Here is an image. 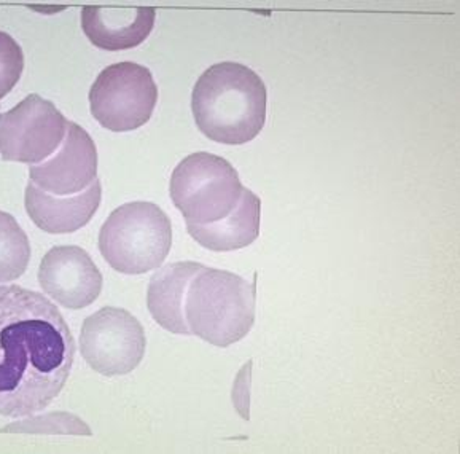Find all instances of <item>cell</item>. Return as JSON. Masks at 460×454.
I'll use <instances>...</instances> for the list:
<instances>
[{
	"instance_id": "17",
	"label": "cell",
	"mask_w": 460,
	"mask_h": 454,
	"mask_svg": "<svg viewBox=\"0 0 460 454\" xmlns=\"http://www.w3.org/2000/svg\"><path fill=\"white\" fill-rule=\"evenodd\" d=\"M24 70V53L12 35L0 31V101L13 90Z\"/></svg>"
},
{
	"instance_id": "8",
	"label": "cell",
	"mask_w": 460,
	"mask_h": 454,
	"mask_svg": "<svg viewBox=\"0 0 460 454\" xmlns=\"http://www.w3.org/2000/svg\"><path fill=\"white\" fill-rule=\"evenodd\" d=\"M67 120L51 101L29 94L8 112L0 113L2 160L37 165L61 146Z\"/></svg>"
},
{
	"instance_id": "13",
	"label": "cell",
	"mask_w": 460,
	"mask_h": 454,
	"mask_svg": "<svg viewBox=\"0 0 460 454\" xmlns=\"http://www.w3.org/2000/svg\"><path fill=\"white\" fill-rule=\"evenodd\" d=\"M204 265L198 262H175L163 266L148 282L146 307L161 327L177 335H191L183 305L191 280Z\"/></svg>"
},
{
	"instance_id": "9",
	"label": "cell",
	"mask_w": 460,
	"mask_h": 454,
	"mask_svg": "<svg viewBox=\"0 0 460 454\" xmlns=\"http://www.w3.org/2000/svg\"><path fill=\"white\" fill-rule=\"evenodd\" d=\"M31 182L47 193L70 196L88 189L98 179V148L82 126L67 121L61 147L49 158L32 165Z\"/></svg>"
},
{
	"instance_id": "7",
	"label": "cell",
	"mask_w": 460,
	"mask_h": 454,
	"mask_svg": "<svg viewBox=\"0 0 460 454\" xmlns=\"http://www.w3.org/2000/svg\"><path fill=\"white\" fill-rule=\"evenodd\" d=\"M78 343L84 362L104 377L128 375L146 356L144 327L123 307H105L86 317Z\"/></svg>"
},
{
	"instance_id": "10",
	"label": "cell",
	"mask_w": 460,
	"mask_h": 454,
	"mask_svg": "<svg viewBox=\"0 0 460 454\" xmlns=\"http://www.w3.org/2000/svg\"><path fill=\"white\" fill-rule=\"evenodd\" d=\"M102 274L90 254L78 245L49 249L39 266L43 292L69 309H84L96 301L102 290Z\"/></svg>"
},
{
	"instance_id": "1",
	"label": "cell",
	"mask_w": 460,
	"mask_h": 454,
	"mask_svg": "<svg viewBox=\"0 0 460 454\" xmlns=\"http://www.w3.org/2000/svg\"><path fill=\"white\" fill-rule=\"evenodd\" d=\"M75 357V340L45 295L0 286V414L42 412L61 394Z\"/></svg>"
},
{
	"instance_id": "4",
	"label": "cell",
	"mask_w": 460,
	"mask_h": 454,
	"mask_svg": "<svg viewBox=\"0 0 460 454\" xmlns=\"http://www.w3.org/2000/svg\"><path fill=\"white\" fill-rule=\"evenodd\" d=\"M172 245V225L160 206L126 203L99 231V251L115 272L144 274L160 268Z\"/></svg>"
},
{
	"instance_id": "2",
	"label": "cell",
	"mask_w": 460,
	"mask_h": 454,
	"mask_svg": "<svg viewBox=\"0 0 460 454\" xmlns=\"http://www.w3.org/2000/svg\"><path fill=\"white\" fill-rule=\"evenodd\" d=\"M191 112L198 129L206 138L226 146L247 144L265 126V82L244 64H214L196 82Z\"/></svg>"
},
{
	"instance_id": "11",
	"label": "cell",
	"mask_w": 460,
	"mask_h": 454,
	"mask_svg": "<svg viewBox=\"0 0 460 454\" xmlns=\"http://www.w3.org/2000/svg\"><path fill=\"white\" fill-rule=\"evenodd\" d=\"M101 181L94 179L88 189L70 196L51 195L29 181L26 187V210L40 230L51 235L74 233L84 228L101 204Z\"/></svg>"
},
{
	"instance_id": "16",
	"label": "cell",
	"mask_w": 460,
	"mask_h": 454,
	"mask_svg": "<svg viewBox=\"0 0 460 454\" xmlns=\"http://www.w3.org/2000/svg\"><path fill=\"white\" fill-rule=\"evenodd\" d=\"M2 433H53V435H91V429L72 413H49L29 420L12 423Z\"/></svg>"
},
{
	"instance_id": "12",
	"label": "cell",
	"mask_w": 460,
	"mask_h": 454,
	"mask_svg": "<svg viewBox=\"0 0 460 454\" xmlns=\"http://www.w3.org/2000/svg\"><path fill=\"white\" fill-rule=\"evenodd\" d=\"M156 12L152 7L82 8V29L90 42L107 51L136 49L154 31Z\"/></svg>"
},
{
	"instance_id": "6",
	"label": "cell",
	"mask_w": 460,
	"mask_h": 454,
	"mask_svg": "<svg viewBox=\"0 0 460 454\" xmlns=\"http://www.w3.org/2000/svg\"><path fill=\"white\" fill-rule=\"evenodd\" d=\"M158 88L146 66L125 61L105 67L90 90V107L99 125L115 133L134 131L154 115Z\"/></svg>"
},
{
	"instance_id": "15",
	"label": "cell",
	"mask_w": 460,
	"mask_h": 454,
	"mask_svg": "<svg viewBox=\"0 0 460 454\" xmlns=\"http://www.w3.org/2000/svg\"><path fill=\"white\" fill-rule=\"evenodd\" d=\"M31 245L13 216L0 210V282L22 278L28 270Z\"/></svg>"
},
{
	"instance_id": "5",
	"label": "cell",
	"mask_w": 460,
	"mask_h": 454,
	"mask_svg": "<svg viewBox=\"0 0 460 454\" xmlns=\"http://www.w3.org/2000/svg\"><path fill=\"white\" fill-rule=\"evenodd\" d=\"M236 169L222 156L196 152L183 158L171 175L169 193L187 225H208L236 209L243 196Z\"/></svg>"
},
{
	"instance_id": "3",
	"label": "cell",
	"mask_w": 460,
	"mask_h": 454,
	"mask_svg": "<svg viewBox=\"0 0 460 454\" xmlns=\"http://www.w3.org/2000/svg\"><path fill=\"white\" fill-rule=\"evenodd\" d=\"M255 286L234 272L202 266L189 286L183 313L191 335L218 348L241 342L255 322Z\"/></svg>"
},
{
	"instance_id": "14",
	"label": "cell",
	"mask_w": 460,
	"mask_h": 454,
	"mask_svg": "<svg viewBox=\"0 0 460 454\" xmlns=\"http://www.w3.org/2000/svg\"><path fill=\"white\" fill-rule=\"evenodd\" d=\"M260 210L259 196L244 187L241 201L230 216L214 224L187 225V230L198 245L209 251H237L259 238Z\"/></svg>"
}]
</instances>
